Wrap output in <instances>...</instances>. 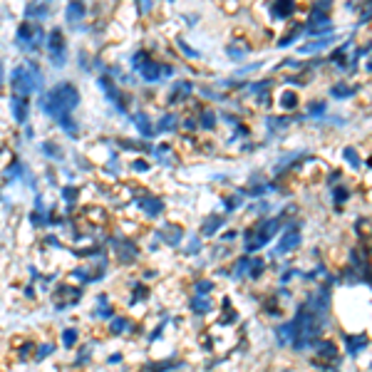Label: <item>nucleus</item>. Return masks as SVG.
Returning a JSON list of instances; mask_svg holds the SVG:
<instances>
[{
	"mask_svg": "<svg viewBox=\"0 0 372 372\" xmlns=\"http://www.w3.org/2000/svg\"><path fill=\"white\" fill-rule=\"evenodd\" d=\"M77 104H80V94L72 85H57L55 90H50L43 97V112L50 117H57V119L67 117Z\"/></svg>",
	"mask_w": 372,
	"mask_h": 372,
	"instance_id": "nucleus-1",
	"label": "nucleus"
},
{
	"mask_svg": "<svg viewBox=\"0 0 372 372\" xmlns=\"http://www.w3.org/2000/svg\"><path fill=\"white\" fill-rule=\"evenodd\" d=\"M40 82H43V77H40V72H38L35 65H23V67L13 70V75H10V85H13V90L18 94L33 92Z\"/></svg>",
	"mask_w": 372,
	"mask_h": 372,
	"instance_id": "nucleus-2",
	"label": "nucleus"
},
{
	"mask_svg": "<svg viewBox=\"0 0 372 372\" xmlns=\"http://www.w3.org/2000/svg\"><path fill=\"white\" fill-rule=\"evenodd\" d=\"M134 65H137V70L141 72V77H144V80H149V82H156V80H161V77H169V75H171V67H161V65L151 62L144 52H139V55L134 57Z\"/></svg>",
	"mask_w": 372,
	"mask_h": 372,
	"instance_id": "nucleus-3",
	"label": "nucleus"
},
{
	"mask_svg": "<svg viewBox=\"0 0 372 372\" xmlns=\"http://www.w3.org/2000/svg\"><path fill=\"white\" fill-rule=\"evenodd\" d=\"M18 40L28 47V50H38L40 47V43L45 40V33H43V28H38V25H20V30H18Z\"/></svg>",
	"mask_w": 372,
	"mask_h": 372,
	"instance_id": "nucleus-4",
	"label": "nucleus"
},
{
	"mask_svg": "<svg viewBox=\"0 0 372 372\" xmlns=\"http://www.w3.org/2000/svg\"><path fill=\"white\" fill-rule=\"evenodd\" d=\"M47 52L52 55V62L60 67L65 62V38H62V30H52L50 38H47Z\"/></svg>",
	"mask_w": 372,
	"mask_h": 372,
	"instance_id": "nucleus-5",
	"label": "nucleus"
},
{
	"mask_svg": "<svg viewBox=\"0 0 372 372\" xmlns=\"http://www.w3.org/2000/svg\"><path fill=\"white\" fill-rule=\"evenodd\" d=\"M298 243H300V231H298V229H290V231H285V233H283L278 251H280V253H288V251H293Z\"/></svg>",
	"mask_w": 372,
	"mask_h": 372,
	"instance_id": "nucleus-6",
	"label": "nucleus"
},
{
	"mask_svg": "<svg viewBox=\"0 0 372 372\" xmlns=\"http://www.w3.org/2000/svg\"><path fill=\"white\" fill-rule=\"evenodd\" d=\"M65 18H67L70 25H77V23L85 18V5L80 3V0H72L70 8H67V13H65Z\"/></svg>",
	"mask_w": 372,
	"mask_h": 372,
	"instance_id": "nucleus-7",
	"label": "nucleus"
},
{
	"mask_svg": "<svg viewBox=\"0 0 372 372\" xmlns=\"http://www.w3.org/2000/svg\"><path fill=\"white\" fill-rule=\"evenodd\" d=\"M10 107H13V117H15L18 122H25V119H28V102H25L20 94H15V97L10 99Z\"/></svg>",
	"mask_w": 372,
	"mask_h": 372,
	"instance_id": "nucleus-8",
	"label": "nucleus"
},
{
	"mask_svg": "<svg viewBox=\"0 0 372 372\" xmlns=\"http://www.w3.org/2000/svg\"><path fill=\"white\" fill-rule=\"evenodd\" d=\"M273 13H276V18H288V15H293V0H276L273 3Z\"/></svg>",
	"mask_w": 372,
	"mask_h": 372,
	"instance_id": "nucleus-9",
	"label": "nucleus"
},
{
	"mask_svg": "<svg viewBox=\"0 0 372 372\" xmlns=\"http://www.w3.org/2000/svg\"><path fill=\"white\" fill-rule=\"evenodd\" d=\"M141 209H144L149 216H156V214H161V209H164V206H161V201H159V199H144V201H141Z\"/></svg>",
	"mask_w": 372,
	"mask_h": 372,
	"instance_id": "nucleus-10",
	"label": "nucleus"
},
{
	"mask_svg": "<svg viewBox=\"0 0 372 372\" xmlns=\"http://www.w3.org/2000/svg\"><path fill=\"white\" fill-rule=\"evenodd\" d=\"M134 122H137V127H139V132H141V134H146V137H151V134H154V129H151V124H149V117H146V114H134Z\"/></svg>",
	"mask_w": 372,
	"mask_h": 372,
	"instance_id": "nucleus-11",
	"label": "nucleus"
},
{
	"mask_svg": "<svg viewBox=\"0 0 372 372\" xmlns=\"http://www.w3.org/2000/svg\"><path fill=\"white\" fill-rule=\"evenodd\" d=\"M99 85H102V90H104V94L112 99V102H119V92H117V87L109 82V80H99Z\"/></svg>",
	"mask_w": 372,
	"mask_h": 372,
	"instance_id": "nucleus-12",
	"label": "nucleus"
},
{
	"mask_svg": "<svg viewBox=\"0 0 372 372\" xmlns=\"http://www.w3.org/2000/svg\"><path fill=\"white\" fill-rule=\"evenodd\" d=\"M25 15H30V18H40V15H47V8H45L43 3H30V5H28V10H25Z\"/></svg>",
	"mask_w": 372,
	"mask_h": 372,
	"instance_id": "nucleus-13",
	"label": "nucleus"
},
{
	"mask_svg": "<svg viewBox=\"0 0 372 372\" xmlns=\"http://www.w3.org/2000/svg\"><path fill=\"white\" fill-rule=\"evenodd\" d=\"M280 104H283L285 109H293V107L298 104V97H295L293 92H283V94H280Z\"/></svg>",
	"mask_w": 372,
	"mask_h": 372,
	"instance_id": "nucleus-14",
	"label": "nucleus"
},
{
	"mask_svg": "<svg viewBox=\"0 0 372 372\" xmlns=\"http://www.w3.org/2000/svg\"><path fill=\"white\" fill-rule=\"evenodd\" d=\"M174 124H176V114H166V117H161V122H159V129H164V132H171V129H174Z\"/></svg>",
	"mask_w": 372,
	"mask_h": 372,
	"instance_id": "nucleus-15",
	"label": "nucleus"
},
{
	"mask_svg": "<svg viewBox=\"0 0 372 372\" xmlns=\"http://www.w3.org/2000/svg\"><path fill=\"white\" fill-rule=\"evenodd\" d=\"M347 340H350V345H347V347H350V352H357L360 347H365V337H362V335H357V337H347Z\"/></svg>",
	"mask_w": 372,
	"mask_h": 372,
	"instance_id": "nucleus-16",
	"label": "nucleus"
},
{
	"mask_svg": "<svg viewBox=\"0 0 372 372\" xmlns=\"http://www.w3.org/2000/svg\"><path fill=\"white\" fill-rule=\"evenodd\" d=\"M201 124H204V129H214V112L211 109H206L201 114Z\"/></svg>",
	"mask_w": 372,
	"mask_h": 372,
	"instance_id": "nucleus-17",
	"label": "nucleus"
},
{
	"mask_svg": "<svg viewBox=\"0 0 372 372\" xmlns=\"http://www.w3.org/2000/svg\"><path fill=\"white\" fill-rule=\"evenodd\" d=\"M320 355H325V357H335V355H337V350H335L330 342H320Z\"/></svg>",
	"mask_w": 372,
	"mask_h": 372,
	"instance_id": "nucleus-18",
	"label": "nucleus"
},
{
	"mask_svg": "<svg viewBox=\"0 0 372 372\" xmlns=\"http://www.w3.org/2000/svg\"><path fill=\"white\" fill-rule=\"evenodd\" d=\"M342 156H345V159H347V161H350L352 166H360V159H357L355 149H345V151H342Z\"/></svg>",
	"mask_w": 372,
	"mask_h": 372,
	"instance_id": "nucleus-19",
	"label": "nucleus"
},
{
	"mask_svg": "<svg viewBox=\"0 0 372 372\" xmlns=\"http://www.w3.org/2000/svg\"><path fill=\"white\" fill-rule=\"evenodd\" d=\"M219 221H221L219 216H214V219H209V221H206V229H204V233H206V236H209V233H214V231L219 229V226H216Z\"/></svg>",
	"mask_w": 372,
	"mask_h": 372,
	"instance_id": "nucleus-20",
	"label": "nucleus"
},
{
	"mask_svg": "<svg viewBox=\"0 0 372 372\" xmlns=\"http://www.w3.org/2000/svg\"><path fill=\"white\" fill-rule=\"evenodd\" d=\"M62 340H65V345L70 347V345H72V342L77 340V330H67V332L62 335Z\"/></svg>",
	"mask_w": 372,
	"mask_h": 372,
	"instance_id": "nucleus-21",
	"label": "nucleus"
},
{
	"mask_svg": "<svg viewBox=\"0 0 372 372\" xmlns=\"http://www.w3.org/2000/svg\"><path fill=\"white\" fill-rule=\"evenodd\" d=\"M352 92H355V90H342V85H337V87L332 90V94H335V97H350Z\"/></svg>",
	"mask_w": 372,
	"mask_h": 372,
	"instance_id": "nucleus-22",
	"label": "nucleus"
},
{
	"mask_svg": "<svg viewBox=\"0 0 372 372\" xmlns=\"http://www.w3.org/2000/svg\"><path fill=\"white\" fill-rule=\"evenodd\" d=\"M194 310H196V313H201V310H209V300H206V298H204V300H201V298H196V303H194Z\"/></svg>",
	"mask_w": 372,
	"mask_h": 372,
	"instance_id": "nucleus-23",
	"label": "nucleus"
},
{
	"mask_svg": "<svg viewBox=\"0 0 372 372\" xmlns=\"http://www.w3.org/2000/svg\"><path fill=\"white\" fill-rule=\"evenodd\" d=\"M179 47H181V52H186V55H189V57H199L194 50H189V45H186V43H179Z\"/></svg>",
	"mask_w": 372,
	"mask_h": 372,
	"instance_id": "nucleus-24",
	"label": "nucleus"
},
{
	"mask_svg": "<svg viewBox=\"0 0 372 372\" xmlns=\"http://www.w3.org/2000/svg\"><path fill=\"white\" fill-rule=\"evenodd\" d=\"M320 112H325V104H313L310 107V114H320Z\"/></svg>",
	"mask_w": 372,
	"mask_h": 372,
	"instance_id": "nucleus-25",
	"label": "nucleus"
},
{
	"mask_svg": "<svg viewBox=\"0 0 372 372\" xmlns=\"http://www.w3.org/2000/svg\"><path fill=\"white\" fill-rule=\"evenodd\" d=\"M0 85H3V67H0Z\"/></svg>",
	"mask_w": 372,
	"mask_h": 372,
	"instance_id": "nucleus-26",
	"label": "nucleus"
}]
</instances>
